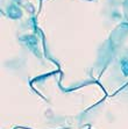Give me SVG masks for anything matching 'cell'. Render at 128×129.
<instances>
[{
    "mask_svg": "<svg viewBox=\"0 0 128 129\" xmlns=\"http://www.w3.org/2000/svg\"><path fill=\"white\" fill-rule=\"evenodd\" d=\"M89 129H90V128H89Z\"/></svg>",
    "mask_w": 128,
    "mask_h": 129,
    "instance_id": "7a4b0ae2",
    "label": "cell"
},
{
    "mask_svg": "<svg viewBox=\"0 0 128 129\" xmlns=\"http://www.w3.org/2000/svg\"><path fill=\"white\" fill-rule=\"evenodd\" d=\"M87 129H89V128H87Z\"/></svg>",
    "mask_w": 128,
    "mask_h": 129,
    "instance_id": "6da1fadb",
    "label": "cell"
}]
</instances>
